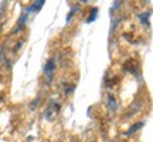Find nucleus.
I'll list each match as a JSON object with an SVG mask.
<instances>
[{
	"instance_id": "obj_1",
	"label": "nucleus",
	"mask_w": 153,
	"mask_h": 142,
	"mask_svg": "<svg viewBox=\"0 0 153 142\" xmlns=\"http://www.w3.org/2000/svg\"><path fill=\"white\" fill-rule=\"evenodd\" d=\"M54 70H55V61L51 58V60L47 61V64H45V67H44V75L47 77L48 81H51L53 74H54Z\"/></svg>"
},
{
	"instance_id": "obj_2",
	"label": "nucleus",
	"mask_w": 153,
	"mask_h": 142,
	"mask_svg": "<svg viewBox=\"0 0 153 142\" xmlns=\"http://www.w3.org/2000/svg\"><path fill=\"white\" fill-rule=\"evenodd\" d=\"M58 111H60V105L58 104H50L48 107H47V109H45V114H44V117L47 118V120H53L55 115L58 114Z\"/></svg>"
},
{
	"instance_id": "obj_3",
	"label": "nucleus",
	"mask_w": 153,
	"mask_h": 142,
	"mask_svg": "<svg viewBox=\"0 0 153 142\" xmlns=\"http://www.w3.org/2000/svg\"><path fill=\"white\" fill-rule=\"evenodd\" d=\"M106 104H108V108H109L111 112H115L118 109V99L112 93L106 94Z\"/></svg>"
},
{
	"instance_id": "obj_4",
	"label": "nucleus",
	"mask_w": 153,
	"mask_h": 142,
	"mask_svg": "<svg viewBox=\"0 0 153 142\" xmlns=\"http://www.w3.org/2000/svg\"><path fill=\"white\" fill-rule=\"evenodd\" d=\"M123 70L128 71V72H132V74H137V64L135 60H128L125 63V66H123Z\"/></svg>"
},
{
	"instance_id": "obj_5",
	"label": "nucleus",
	"mask_w": 153,
	"mask_h": 142,
	"mask_svg": "<svg viewBox=\"0 0 153 142\" xmlns=\"http://www.w3.org/2000/svg\"><path fill=\"white\" fill-rule=\"evenodd\" d=\"M137 17L140 19L142 24L149 26V17H150V13H140V14H137Z\"/></svg>"
},
{
	"instance_id": "obj_6",
	"label": "nucleus",
	"mask_w": 153,
	"mask_h": 142,
	"mask_svg": "<svg viewBox=\"0 0 153 142\" xmlns=\"http://www.w3.org/2000/svg\"><path fill=\"white\" fill-rule=\"evenodd\" d=\"M143 126V122H137V124H135V125L131 126V129L128 131V135H131V134H133V132H136L137 129H140Z\"/></svg>"
},
{
	"instance_id": "obj_7",
	"label": "nucleus",
	"mask_w": 153,
	"mask_h": 142,
	"mask_svg": "<svg viewBox=\"0 0 153 142\" xmlns=\"http://www.w3.org/2000/svg\"><path fill=\"white\" fill-rule=\"evenodd\" d=\"M97 13H98V9H97V7H92V10H91V16L87 19V22L88 23L94 22V20H95V17H97Z\"/></svg>"
},
{
	"instance_id": "obj_8",
	"label": "nucleus",
	"mask_w": 153,
	"mask_h": 142,
	"mask_svg": "<svg viewBox=\"0 0 153 142\" xmlns=\"http://www.w3.org/2000/svg\"><path fill=\"white\" fill-rule=\"evenodd\" d=\"M43 4H44V1H34V4L28 9L30 11H33V10H38L40 7H43Z\"/></svg>"
}]
</instances>
